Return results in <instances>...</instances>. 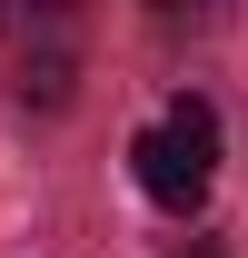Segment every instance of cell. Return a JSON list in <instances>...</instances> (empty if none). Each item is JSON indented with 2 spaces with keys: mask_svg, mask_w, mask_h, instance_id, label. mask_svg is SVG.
<instances>
[{
  "mask_svg": "<svg viewBox=\"0 0 248 258\" xmlns=\"http://www.w3.org/2000/svg\"><path fill=\"white\" fill-rule=\"evenodd\" d=\"M129 179L149 189V209L199 219L209 189H218V109H209V99H169V109L129 139Z\"/></svg>",
  "mask_w": 248,
  "mask_h": 258,
  "instance_id": "6da1fadb",
  "label": "cell"
},
{
  "mask_svg": "<svg viewBox=\"0 0 248 258\" xmlns=\"http://www.w3.org/2000/svg\"><path fill=\"white\" fill-rule=\"evenodd\" d=\"M10 50H80V0H0Z\"/></svg>",
  "mask_w": 248,
  "mask_h": 258,
  "instance_id": "7a4b0ae2",
  "label": "cell"
},
{
  "mask_svg": "<svg viewBox=\"0 0 248 258\" xmlns=\"http://www.w3.org/2000/svg\"><path fill=\"white\" fill-rule=\"evenodd\" d=\"M80 80V50H10V99L20 109H60Z\"/></svg>",
  "mask_w": 248,
  "mask_h": 258,
  "instance_id": "3957f363",
  "label": "cell"
}]
</instances>
